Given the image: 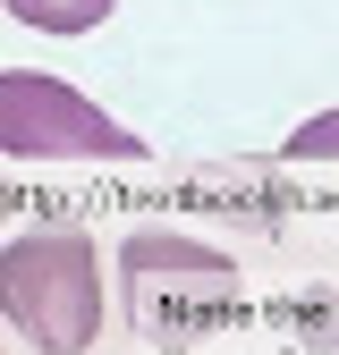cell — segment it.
I'll return each instance as SVG.
<instances>
[{
    "label": "cell",
    "instance_id": "obj_1",
    "mask_svg": "<svg viewBox=\"0 0 339 355\" xmlns=\"http://www.w3.org/2000/svg\"><path fill=\"white\" fill-rule=\"evenodd\" d=\"M0 313L34 355H85L102 338V245L76 220H34L0 245Z\"/></svg>",
    "mask_w": 339,
    "mask_h": 355
},
{
    "label": "cell",
    "instance_id": "obj_2",
    "mask_svg": "<svg viewBox=\"0 0 339 355\" xmlns=\"http://www.w3.org/2000/svg\"><path fill=\"white\" fill-rule=\"evenodd\" d=\"M119 296H127V322L161 347H187L212 338L246 313V279L221 245H204L187 229H136L119 245Z\"/></svg>",
    "mask_w": 339,
    "mask_h": 355
},
{
    "label": "cell",
    "instance_id": "obj_3",
    "mask_svg": "<svg viewBox=\"0 0 339 355\" xmlns=\"http://www.w3.org/2000/svg\"><path fill=\"white\" fill-rule=\"evenodd\" d=\"M0 153L9 161H144V136L94 94L42 68H0Z\"/></svg>",
    "mask_w": 339,
    "mask_h": 355
},
{
    "label": "cell",
    "instance_id": "obj_4",
    "mask_svg": "<svg viewBox=\"0 0 339 355\" xmlns=\"http://www.w3.org/2000/svg\"><path fill=\"white\" fill-rule=\"evenodd\" d=\"M17 26H34V34H94L119 0H0Z\"/></svg>",
    "mask_w": 339,
    "mask_h": 355
},
{
    "label": "cell",
    "instance_id": "obj_5",
    "mask_svg": "<svg viewBox=\"0 0 339 355\" xmlns=\"http://www.w3.org/2000/svg\"><path fill=\"white\" fill-rule=\"evenodd\" d=\"M280 153H288V161H339V110H314Z\"/></svg>",
    "mask_w": 339,
    "mask_h": 355
},
{
    "label": "cell",
    "instance_id": "obj_6",
    "mask_svg": "<svg viewBox=\"0 0 339 355\" xmlns=\"http://www.w3.org/2000/svg\"><path fill=\"white\" fill-rule=\"evenodd\" d=\"M0 211H9V187H0Z\"/></svg>",
    "mask_w": 339,
    "mask_h": 355
}]
</instances>
